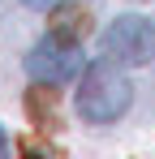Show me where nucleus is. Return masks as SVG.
<instances>
[{
    "instance_id": "f257e3e1",
    "label": "nucleus",
    "mask_w": 155,
    "mask_h": 159,
    "mask_svg": "<svg viewBox=\"0 0 155 159\" xmlns=\"http://www.w3.org/2000/svg\"><path fill=\"white\" fill-rule=\"evenodd\" d=\"M129 99H134L129 78L116 69V60L103 56L99 65H91V69L82 73V86H78V116H82V120H95V125H108V120L125 116Z\"/></svg>"
},
{
    "instance_id": "f03ea898",
    "label": "nucleus",
    "mask_w": 155,
    "mask_h": 159,
    "mask_svg": "<svg viewBox=\"0 0 155 159\" xmlns=\"http://www.w3.org/2000/svg\"><path fill=\"white\" fill-rule=\"evenodd\" d=\"M103 56L116 65H147L155 60V22L151 17H116L103 30Z\"/></svg>"
},
{
    "instance_id": "7ed1b4c3",
    "label": "nucleus",
    "mask_w": 155,
    "mask_h": 159,
    "mask_svg": "<svg viewBox=\"0 0 155 159\" xmlns=\"http://www.w3.org/2000/svg\"><path fill=\"white\" fill-rule=\"evenodd\" d=\"M78 69H82V52H78V43L56 39V34L39 39V43L30 48V56H26V73H30L35 82H48V86L69 82Z\"/></svg>"
},
{
    "instance_id": "20e7f679",
    "label": "nucleus",
    "mask_w": 155,
    "mask_h": 159,
    "mask_svg": "<svg viewBox=\"0 0 155 159\" xmlns=\"http://www.w3.org/2000/svg\"><path fill=\"white\" fill-rule=\"evenodd\" d=\"M48 26H52V34H56V39H69V43H78V39L91 30V13H86V9H78V4H56Z\"/></svg>"
},
{
    "instance_id": "39448f33",
    "label": "nucleus",
    "mask_w": 155,
    "mask_h": 159,
    "mask_svg": "<svg viewBox=\"0 0 155 159\" xmlns=\"http://www.w3.org/2000/svg\"><path fill=\"white\" fill-rule=\"evenodd\" d=\"M26 107H30L35 125H43V129L56 125V90H48V82H39V86L26 95Z\"/></svg>"
},
{
    "instance_id": "423d86ee",
    "label": "nucleus",
    "mask_w": 155,
    "mask_h": 159,
    "mask_svg": "<svg viewBox=\"0 0 155 159\" xmlns=\"http://www.w3.org/2000/svg\"><path fill=\"white\" fill-rule=\"evenodd\" d=\"M22 4H30V9H48L52 0H22Z\"/></svg>"
},
{
    "instance_id": "0eeeda50",
    "label": "nucleus",
    "mask_w": 155,
    "mask_h": 159,
    "mask_svg": "<svg viewBox=\"0 0 155 159\" xmlns=\"http://www.w3.org/2000/svg\"><path fill=\"white\" fill-rule=\"evenodd\" d=\"M4 151H9V142H4V133H0V155H4Z\"/></svg>"
}]
</instances>
